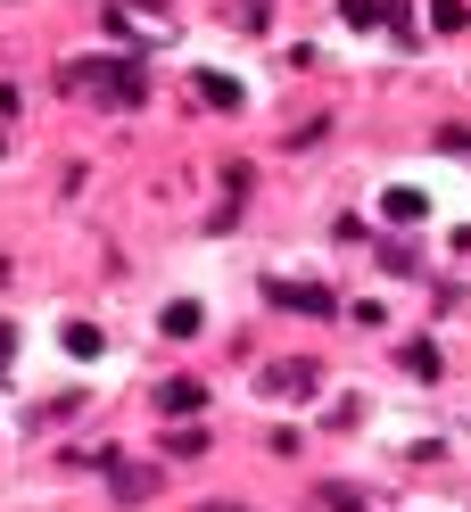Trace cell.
Listing matches in <instances>:
<instances>
[{"label":"cell","mask_w":471,"mask_h":512,"mask_svg":"<svg viewBox=\"0 0 471 512\" xmlns=\"http://www.w3.org/2000/svg\"><path fill=\"white\" fill-rule=\"evenodd\" d=\"M67 100H91V108H133L141 100V67H124V58H75L67 75H58Z\"/></svg>","instance_id":"1"},{"label":"cell","mask_w":471,"mask_h":512,"mask_svg":"<svg viewBox=\"0 0 471 512\" xmlns=\"http://www.w3.org/2000/svg\"><path fill=\"white\" fill-rule=\"evenodd\" d=\"M314 389H323V372H314L306 356H281V364L257 372V397H265V405H298V397H314Z\"/></svg>","instance_id":"2"},{"label":"cell","mask_w":471,"mask_h":512,"mask_svg":"<svg viewBox=\"0 0 471 512\" xmlns=\"http://www.w3.org/2000/svg\"><path fill=\"white\" fill-rule=\"evenodd\" d=\"M199 405H207V389H199V380H166V389H157V413H174V422H191Z\"/></svg>","instance_id":"3"},{"label":"cell","mask_w":471,"mask_h":512,"mask_svg":"<svg viewBox=\"0 0 471 512\" xmlns=\"http://www.w3.org/2000/svg\"><path fill=\"white\" fill-rule=\"evenodd\" d=\"M273 306H298V314H331V290H314V281H273Z\"/></svg>","instance_id":"4"},{"label":"cell","mask_w":471,"mask_h":512,"mask_svg":"<svg viewBox=\"0 0 471 512\" xmlns=\"http://www.w3.org/2000/svg\"><path fill=\"white\" fill-rule=\"evenodd\" d=\"M381 215H389V223H422L430 207H422V190H389V199H381Z\"/></svg>","instance_id":"5"},{"label":"cell","mask_w":471,"mask_h":512,"mask_svg":"<svg viewBox=\"0 0 471 512\" xmlns=\"http://www.w3.org/2000/svg\"><path fill=\"white\" fill-rule=\"evenodd\" d=\"M191 331H199V306L174 298V306H166V339H191Z\"/></svg>","instance_id":"6"},{"label":"cell","mask_w":471,"mask_h":512,"mask_svg":"<svg viewBox=\"0 0 471 512\" xmlns=\"http://www.w3.org/2000/svg\"><path fill=\"white\" fill-rule=\"evenodd\" d=\"M199 91H207V108H240V83L232 75H199Z\"/></svg>","instance_id":"7"},{"label":"cell","mask_w":471,"mask_h":512,"mask_svg":"<svg viewBox=\"0 0 471 512\" xmlns=\"http://www.w3.org/2000/svg\"><path fill=\"white\" fill-rule=\"evenodd\" d=\"M463 17H471L463 0H430V25H438V34H463Z\"/></svg>","instance_id":"8"},{"label":"cell","mask_w":471,"mask_h":512,"mask_svg":"<svg viewBox=\"0 0 471 512\" xmlns=\"http://www.w3.org/2000/svg\"><path fill=\"white\" fill-rule=\"evenodd\" d=\"M9 364H17V331L0 323V372H9Z\"/></svg>","instance_id":"9"},{"label":"cell","mask_w":471,"mask_h":512,"mask_svg":"<svg viewBox=\"0 0 471 512\" xmlns=\"http://www.w3.org/2000/svg\"><path fill=\"white\" fill-rule=\"evenodd\" d=\"M199 512H240V504H199Z\"/></svg>","instance_id":"10"}]
</instances>
